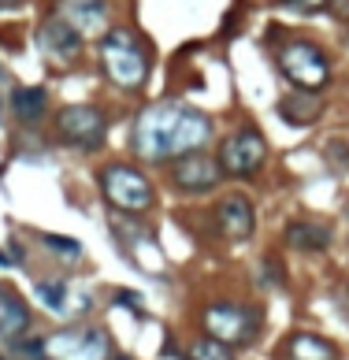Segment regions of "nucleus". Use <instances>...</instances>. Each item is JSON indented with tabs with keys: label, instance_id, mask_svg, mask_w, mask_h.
Instances as JSON below:
<instances>
[{
	"label": "nucleus",
	"instance_id": "obj_1",
	"mask_svg": "<svg viewBox=\"0 0 349 360\" xmlns=\"http://www.w3.org/2000/svg\"><path fill=\"white\" fill-rule=\"evenodd\" d=\"M212 138V119L193 104L182 101H160L141 108L134 119V156H141L145 163H171L186 152H197L209 145Z\"/></svg>",
	"mask_w": 349,
	"mask_h": 360
},
{
	"label": "nucleus",
	"instance_id": "obj_2",
	"mask_svg": "<svg viewBox=\"0 0 349 360\" xmlns=\"http://www.w3.org/2000/svg\"><path fill=\"white\" fill-rule=\"evenodd\" d=\"M101 71L123 93H138L149 82V49L138 41L134 30H108L101 38Z\"/></svg>",
	"mask_w": 349,
	"mask_h": 360
},
{
	"label": "nucleus",
	"instance_id": "obj_3",
	"mask_svg": "<svg viewBox=\"0 0 349 360\" xmlns=\"http://www.w3.org/2000/svg\"><path fill=\"white\" fill-rule=\"evenodd\" d=\"M97 186H101L108 208L123 215H141L156 204V190H152L149 174L138 171L134 163H104L97 174Z\"/></svg>",
	"mask_w": 349,
	"mask_h": 360
},
{
	"label": "nucleus",
	"instance_id": "obj_4",
	"mask_svg": "<svg viewBox=\"0 0 349 360\" xmlns=\"http://www.w3.org/2000/svg\"><path fill=\"white\" fill-rule=\"evenodd\" d=\"M260 327H264V312L257 304L245 301H212L204 309V331L212 338H220L231 349L253 345L260 338Z\"/></svg>",
	"mask_w": 349,
	"mask_h": 360
},
{
	"label": "nucleus",
	"instance_id": "obj_5",
	"mask_svg": "<svg viewBox=\"0 0 349 360\" xmlns=\"http://www.w3.org/2000/svg\"><path fill=\"white\" fill-rule=\"evenodd\" d=\"M275 63H279V71L286 74V82H293L298 90L320 93L323 85L331 82V60H327L323 49L312 45V41H286V45H279Z\"/></svg>",
	"mask_w": 349,
	"mask_h": 360
},
{
	"label": "nucleus",
	"instance_id": "obj_6",
	"mask_svg": "<svg viewBox=\"0 0 349 360\" xmlns=\"http://www.w3.org/2000/svg\"><path fill=\"white\" fill-rule=\"evenodd\" d=\"M56 134L79 152H97L108 138V115L97 104H67L56 112Z\"/></svg>",
	"mask_w": 349,
	"mask_h": 360
},
{
	"label": "nucleus",
	"instance_id": "obj_7",
	"mask_svg": "<svg viewBox=\"0 0 349 360\" xmlns=\"http://www.w3.org/2000/svg\"><path fill=\"white\" fill-rule=\"evenodd\" d=\"M216 160H220V167H223V179H253L268 163V141L260 130L242 126L220 145V156Z\"/></svg>",
	"mask_w": 349,
	"mask_h": 360
},
{
	"label": "nucleus",
	"instance_id": "obj_8",
	"mask_svg": "<svg viewBox=\"0 0 349 360\" xmlns=\"http://www.w3.org/2000/svg\"><path fill=\"white\" fill-rule=\"evenodd\" d=\"M45 360H108L112 342L101 327H67V331L45 334Z\"/></svg>",
	"mask_w": 349,
	"mask_h": 360
},
{
	"label": "nucleus",
	"instance_id": "obj_9",
	"mask_svg": "<svg viewBox=\"0 0 349 360\" xmlns=\"http://www.w3.org/2000/svg\"><path fill=\"white\" fill-rule=\"evenodd\" d=\"M168 179H171V190H179V193H212L216 186L223 182V167H220V160L209 156L204 149L197 152H186V156H179L168 167Z\"/></svg>",
	"mask_w": 349,
	"mask_h": 360
},
{
	"label": "nucleus",
	"instance_id": "obj_10",
	"mask_svg": "<svg viewBox=\"0 0 349 360\" xmlns=\"http://www.w3.org/2000/svg\"><path fill=\"white\" fill-rule=\"evenodd\" d=\"M212 223L227 242H249L253 231H257V208L245 193H227V197L216 201Z\"/></svg>",
	"mask_w": 349,
	"mask_h": 360
},
{
	"label": "nucleus",
	"instance_id": "obj_11",
	"mask_svg": "<svg viewBox=\"0 0 349 360\" xmlns=\"http://www.w3.org/2000/svg\"><path fill=\"white\" fill-rule=\"evenodd\" d=\"M56 15L86 41V38L108 34L112 8H108V0H56Z\"/></svg>",
	"mask_w": 349,
	"mask_h": 360
},
{
	"label": "nucleus",
	"instance_id": "obj_12",
	"mask_svg": "<svg viewBox=\"0 0 349 360\" xmlns=\"http://www.w3.org/2000/svg\"><path fill=\"white\" fill-rule=\"evenodd\" d=\"M34 297L45 304L52 316H63V320H74V316L90 312V293H79L67 279H38Z\"/></svg>",
	"mask_w": 349,
	"mask_h": 360
},
{
	"label": "nucleus",
	"instance_id": "obj_13",
	"mask_svg": "<svg viewBox=\"0 0 349 360\" xmlns=\"http://www.w3.org/2000/svg\"><path fill=\"white\" fill-rule=\"evenodd\" d=\"M38 49L45 52L49 60H56V63H74V60H79V52H82V38L74 34L60 15H52L38 30Z\"/></svg>",
	"mask_w": 349,
	"mask_h": 360
},
{
	"label": "nucleus",
	"instance_id": "obj_14",
	"mask_svg": "<svg viewBox=\"0 0 349 360\" xmlns=\"http://www.w3.org/2000/svg\"><path fill=\"white\" fill-rule=\"evenodd\" d=\"M286 245L293 253H327L331 249V227L323 220H293L286 227Z\"/></svg>",
	"mask_w": 349,
	"mask_h": 360
},
{
	"label": "nucleus",
	"instance_id": "obj_15",
	"mask_svg": "<svg viewBox=\"0 0 349 360\" xmlns=\"http://www.w3.org/2000/svg\"><path fill=\"white\" fill-rule=\"evenodd\" d=\"M282 353H286V360H342L338 357V345L331 342V338L312 334V331L290 334L286 345H282Z\"/></svg>",
	"mask_w": 349,
	"mask_h": 360
},
{
	"label": "nucleus",
	"instance_id": "obj_16",
	"mask_svg": "<svg viewBox=\"0 0 349 360\" xmlns=\"http://www.w3.org/2000/svg\"><path fill=\"white\" fill-rule=\"evenodd\" d=\"M30 327V304L12 286H0V338H19Z\"/></svg>",
	"mask_w": 349,
	"mask_h": 360
},
{
	"label": "nucleus",
	"instance_id": "obj_17",
	"mask_svg": "<svg viewBox=\"0 0 349 360\" xmlns=\"http://www.w3.org/2000/svg\"><path fill=\"white\" fill-rule=\"evenodd\" d=\"M279 115L293 126H312L323 115V101L312 90H301V93L286 97V101H279Z\"/></svg>",
	"mask_w": 349,
	"mask_h": 360
},
{
	"label": "nucleus",
	"instance_id": "obj_18",
	"mask_svg": "<svg viewBox=\"0 0 349 360\" xmlns=\"http://www.w3.org/2000/svg\"><path fill=\"white\" fill-rule=\"evenodd\" d=\"M12 112L19 123H41L49 112V93L41 85H19L12 93Z\"/></svg>",
	"mask_w": 349,
	"mask_h": 360
},
{
	"label": "nucleus",
	"instance_id": "obj_19",
	"mask_svg": "<svg viewBox=\"0 0 349 360\" xmlns=\"http://www.w3.org/2000/svg\"><path fill=\"white\" fill-rule=\"evenodd\" d=\"M186 360H234V349L227 342H220V338H212V334H201L190 342Z\"/></svg>",
	"mask_w": 349,
	"mask_h": 360
},
{
	"label": "nucleus",
	"instance_id": "obj_20",
	"mask_svg": "<svg viewBox=\"0 0 349 360\" xmlns=\"http://www.w3.org/2000/svg\"><path fill=\"white\" fill-rule=\"evenodd\" d=\"M41 242L49 245V253H56L63 260H82V245L74 238H63V234H41Z\"/></svg>",
	"mask_w": 349,
	"mask_h": 360
},
{
	"label": "nucleus",
	"instance_id": "obj_21",
	"mask_svg": "<svg viewBox=\"0 0 349 360\" xmlns=\"http://www.w3.org/2000/svg\"><path fill=\"white\" fill-rule=\"evenodd\" d=\"M282 282H286V268H282L275 256H264V260H260V286L275 290V286H282Z\"/></svg>",
	"mask_w": 349,
	"mask_h": 360
},
{
	"label": "nucleus",
	"instance_id": "obj_22",
	"mask_svg": "<svg viewBox=\"0 0 349 360\" xmlns=\"http://www.w3.org/2000/svg\"><path fill=\"white\" fill-rule=\"evenodd\" d=\"M286 8H293V12H305V15H312V12H323V8H331V0H282Z\"/></svg>",
	"mask_w": 349,
	"mask_h": 360
},
{
	"label": "nucleus",
	"instance_id": "obj_23",
	"mask_svg": "<svg viewBox=\"0 0 349 360\" xmlns=\"http://www.w3.org/2000/svg\"><path fill=\"white\" fill-rule=\"evenodd\" d=\"M115 301H123L130 312H141V297H138V293H130V290H115Z\"/></svg>",
	"mask_w": 349,
	"mask_h": 360
},
{
	"label": "nucleus",
	"instance_id": "obj_24",
	"mask_svg": "<svg viewBox=\"0 0 349 360\" xmlns=\"http://www.w3.org/2000/svg\"><path fill=\"white\" fill-rule=\"evenodd\" d=\"M23 0H0V12H8V8H19Z\"/></svg>",
	"mask_w": 349,
	"mask_h": 360
},
{
	"label": "nucleus",
	"instance_id": "obj_25",
	"mask_svg": "<svg viewBox=\"0 0 349 360\" xmlns=\"http://www.w3.org/2000/svg\"><path fill=\"white\" fill-rule=\"evenodd\" d=\"M108 360H130V357H123V353H119V357H108Z\"/></svg>",
	"mask_w": 349,
	"mask_h": 360
},
{
	"label": "nucleus",
	"instance_id": "obj_26",
	"mask_svg": "<svg viewBox=\"0 0 349 360\" xmlns=\"http://www.w3.org/2000/svg\"><path fill=\"white\" fill-rule=\"evenodd\" d=\"M0 360H4V357H0Z\"/></svg>",
	"mask_w": 349,
	"mask_h": 360
}]
</instances>
